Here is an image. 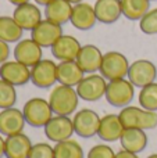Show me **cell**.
<instances>
[{
    "mask_svg": "<svg viewBox=\"0 0 157 158\" xmlns=\"http://www.w3.org/2000/svg\"><path fill=\"white\" fill-rule=\"evenodd\" d=\"M47 101H49L54 115L70 117L71 114L77 112L78 104H79V96H78L75 87L58 83L57 86H53Z\"/></svg>",
    "mask_w": 157,
    "mask_h": 158,
    "instance_id": "6da1fadb",
    "label": "cell"
},
{
    "mask_svg": "<svg viewBox=\"0 0 157 158\" xmlns=\"http://www.w3.org/2000/svg\"><path fill=\"white\" fill-rule=\"evenodd\" d=\"M122 126L127 128H138L142 131H150L157 128V111L145 110L142 107L127 106L118 112Z\"/></svg>",
    "mask_w": 157,
    "mask_h": 158,
    "instance_id": "7a4b0ae2",
    "label": "cell"
},
{
    "mask_svg": "<svg viewBox=\"0 0 157 158\" xmlns=\"http://www.w3.org/2000/svg\"><path fill=\"white\" fill-rule=\"evenodd\" d=\"M22 114L27 125L32 128H45V125L53 118L54 112L47 100L42 97H32L24 104Z\"/></svg>",
    "mask_w": 157,
    "mask_h": 158,
    "instance_id": "3957f363",
    "label": "cell"
},
{
    "mask_svg": "<svg viewBox=\"0 0 157 158\" xmlns=\"http://www.w3.org/2000/svg\"><path fill=\"white\" fill-rule=\"evenodd\" d=\"M135 97V86L128 79H114L107 82L104 98L107 103L117 108H124L127 106H131Z\"/></svg>",
    "mask_w": 157,
    "mask_h": 158,
    "instance_id": "277c9868",
    "label": "cell"
},
{
    "mask_svg": "<svg viewBox=\"0 0 157 158\" xmlns=\"http://www.w3.org/2000/svg\"><path fill=\"white\" fill-rule=\"evenodd\" d=\"M107 79L100 74H88L75 87L81 100L88 103H96L104 97Z\"/></svg>",
    "mask_w": 157,
    "mask_h": 158,
    "instance_id": "5b68a950",
    "label": "cell"
},
{
    "mask_svg": "<svg viewBox=\"0 0 157 158\" xmlns=\"http://www.w3.org/2000/svg\"><path fill=\"white\" fill-rule=\"evenodd\" d=\"M129 61L120 52H107L103 54L102 65H100V75L107 81L127 78L129 69Z\"/></svg>",
    "mask_w": 157,
    "mask_h": 158,
    "instance_id": "8992f818",
    "label": "cell"
},
{
    "mask_svg": "<svg viewBox=\"0 0 157 158\" xmlns=\"http://www.w3.org/2000/svg\"><path fill=\"white\" fill-rule=\"evenodd\" d=\"M128 81L134 85L135 87H145L146 85H150L153 82H156L157 78V67L155 63H152L150 60H135L129 65L127 75Z\"/></svg>",
    "mask_w": 157,
    "mask_h": 158,
    "instance_id": "52a82bcc",
    "label": "cell"
},
{
    "mask_svg": "<svg viewBox=\"0 0 157 158\" xmlns=\"http://www.w3.org/2000/svg\"><path fill=\"white\" fill-rule=\"evenodd\" d=\"M72 123H74V131L78 136L82 139H91L93 136H97L100 117L93 110L82 108L74 114Z\"/></svg>",
    "mask_w": 157,
    "mask_h": 158,
    "instance_id": "ba28073f",
    "label": "cell"
},
{
    "mask_svg": "<svg viewBox=\"0 0 157 158\" xmlns=\"http://www.w3.org/2000/svg\"><path fill=\"white\" fill-rule=\"evenodd\" d=\"M57 82V64L49 58H42L31 68V83L39 89H50Z\"/></svg>",
    "mask_w": 157,
    "mask_h": 158,
    "instance_id": "9c48e42d",
    "label": "cell"
},
{
    "mask_svg": "<svg viewBox=\"0 0 157 158\" xmlns=\"http://www.w3.org/2000/svg\"><path fill=\"white\" fill-rule=\"evenodd\" d=\"M45 136L53 143H60L71 139L75 133L72 118L66 115H53V118L45 125Z\"/></svg>",
    "mask_w": 157,
    "mask_h": 158,
    "instance_id": "30bf717a",
    "label": "cell"
},
{
    "mask_svg": "<svg viewBox=\"0 0 157 158\" xmlns=\"http://www.w3.org/2000/svg\"><path fill=\"white\" fill-rule=\"evenodd\" d=\"M14 60L24 65L32 68L35 64L43 58V47H40L32 38L29 39H21L15 43V47L13 50Z\"/></svg>",
    "mask_w": 157,
    "mask_h": 158,
    "instance_id": "8fae6325",
    "label": "cell"
},
{
    "mask_svg": "<svg viewBox=\"0 0 157 158\" xmlns=\"http://www.w3.org/2000/svg\"><path fill=\"white\" fill-rule=\"evenodd\" d=\"M63 25H58L56 22H52L49 19H42L32 31H31V38L36 42L40 47H52L56 43L60 36H63Z\"/></svg>",
    "mask_w": 157,
    "mask_h": 158,
    "instance_id": "7c38bea8",
    "label": "cell"
},
{
    "mask_svg": "<svg viewBox=\"0 0 157 158\" xmlns=\"http://www.w3.org/2000/svg\"><path fill=\"white\" fill-rule=\"evenodd\" d=\"M0 79L11 83L13 86H24L31 82V68L17 60H8L0 65Z\"/></svg>",
    "mask_w": 157,
    "mask_h": 158,
    "instance_id": "4fadbf2b",
    "label": "cell"
},
{
    "mask_svg": "<svg viewBox=\"0 0 157 158\" xmlns=\"http://www.w3.org/2000/svg\"><path fill=\"white\" fill-rule=\"evenodd\" d=\"M25 125L27 121L21 110L15 107L0 110V135L7 137L11 135L21 133L24 132Z\"/></svg>",
    "mask_w": 157,
    "mask_h": 158,
    "instance_id": "5bb4252c",
    "label": "cell"
},
{
    "mask_svg": "<svg viewBox=\"0 0 157 158\" xmlns=\"http://www.w3.org/2000/svg\"><path fill=\"white\" fill-rule=\"evenodd\" d=\"M82 44L77 38L71 35H63L56 40V43L50 47L52 54L56 60L60 61H74L77 60Z\"/></svg>",
    "mask_w": 157,
    "mask_h": 158,
    "instance_id": "9a60e30c",
    "label": "cell"
},
{
    "mask_svg": "<svg viewBox=\"0 0 157 158\" xmlns=\"http://www.w3.org/2000/svg\"><path fill=\"white\" fill-rule=\"evenodd\" d=\"M13 18L24 31H32L42 21V11L35 3L17 6L13 11Z\"/></svg>",
    "mask_w": 157,
    "mask_h": 158,
    "instance_id": "2e32d148",
    "label": "cell"
},
{
    "mask_svg": "<svg viewBox=\"0 0 157 158\" xmlns=\"http://www.w3.org/2000/svg\"><path fill=\"white\" fill-rule=\"evenodd\" d=\"M103 53L95 44H85L81 47L77 57V63L85 74H96L100 69Z\"/></svg>",
    "mask_w": 157,
    "mask_h": 158,
    "instance_id": "e0dca14e",
    "label": "cell"
},
{
    "mask_svg": "<svg viewBox=\"0 0 157 158\" xmlns=\"http://www.w3.org/2000/svg\"><path fill=\"white\" fill-rule=\"evenodd\" d=\"M70 22L72 24V27L79 31L92 29L97 22L93 6H91L89 3H83V2L74 4Z\"/></svg>",
    "mask_w": 157,
    "mask_h": 158,
    "instance_id": "ac0fdd59",
    "label": "cell"
},
{
    "mask_svg": "<svg viewBox=\"0 0 157 158\" xmlns=\"http://www.w3.org/2000/svg\"><path fill=\"white\" fill-rule=\"evenodd\" d=\"M32 142L24 133H15L6 137L4 157L6 158H28L32 148Z\"/></svg>",
    "mask_w": 157,
    "mask_h": 158,
    "instance_id": "d6986e66",
    "label": "cell"
},
{
    "mask_svg": "<svg viewBox=\"0 0 157 158\" xmlns=\"http://www.w3.org/2000/svg\"><path fill=\"white\" fill-rule=\"evenodd\" d=\"M93 8L97 21L106 25L117 22L122 15L121 0H96Z\"/></svg>",
    "mask_w": 157,
    "mask_h": 158,
    "instance_id": "ffe728a7",
    "label": "cell"
},
{
    "mask_svg": "<svg viewBox=\"0 0 157 158\" xmlns=\"http://www.w3.org/2000/svg\"><path fill=\"white\" fill-rule=\"evenodd\" d=\"M124 129L125 128L122 126L121 121H120L118 114H106L104 117L100 118L97 136L108 143L117 142V140L121 139Z\"/></svg>",
    "mask_w": 157,
    "mask_h": 158,
    "instance_id": "44dd1931",
    "label": "cell"
},
{
    "mask_svg": "<svg viewBox=\"0 0 157 158\" xmlns=\"http://www.w3.org/2000/svg\"><path fill=\"white\" fill-rule=\"evenodd\" d=\"M85 72L81 69L77 61H60L57 64V82L60 85L77 87L83 79Z\"/></svg>",
    "mask_w": 157,
    "mask_h": 158,
    "instance_id": "7402d4cb",
    "label": "cell"
},
{
    "mask_svg": "<svg viewBox=\"0 0 157 158\" xmlns=\"http://www.w3.org/2000/svg\"><path fill=\"white\" fill-rule=\"evenodd\" d=\"M72 7L74 4L67 0H52L45 6V18L58 25H64L71 19Z\"/></svg>",
    "mask_w": 157,
    "mask_h": 158,
    "instance_id": "603a6c76",
    "label": "cell"
},
{
    "mask_svg": "<svg viewBox=\"0 0 157 158\" xmlns=\"http://www.w3.org/2000/svg\"><path fill=\"white\" fill-rule=\"evenodd\" d=\"M121 147L131 153L139 154L146 148L147 146V135L146 131H142L138 128H127L122 132V136L120 139Z\"/></svg>",
    "mask_w": 157,
    "mask_h": 158,
    "instance_id": "cb8c5ba5",
    "label": "cell"
},
{
    "mask_svg": "<svg viewBox=\"0 0 157 158\" xmlns=\"http://www.w3.org/2000/svg\"><path fill=\"white\" fill-rule=\"evenodd\" d=\"M24 29L15 22L13 15H0V39L10 43H17L22 39Z\"/></svg>",
    "mask_w": 157,
    "mask_h": 158,
    "instance_id": "d4e9b609",
    "label": "cell"
},
{
    "mask_svg": "<svg viewBox=\"0 0 157 158\" xmlns=\"http://www.w3.org/2000/svg\"><path fill=\"white\" fill-rule=\"evenodd\" d=\"M122 15L129 21H139L150 10V0H121Z\"/></svg>",
    "mask_w": 157,
    "mask_h": 158,
    "instance_id": "484cf974",
    "label": "cell"
},
{
    "mask_svg": "<svg viewBox=\"0 0 157 158\" xmlns=\"http://www.w3.org/2000/svg\"><path fill=\"white\" fill-rule=\"evenodd\" d=\"M54 158H85L82 146L72 139L56 143Z\"/></svg>",
    "mask_w": 157,
    "mask_h": 158,
    "instance_id": "4316f807",
    "label": "cell"
},
{
    "mask_svg": "<svg viewBox=\"0 0 157 158\" xmlns=\"http://www.w3.org/2000/svg\"><path fill=\"white\" fill-rule=\"evenodd\" d=\"M138 101L142 108L157 111V82L142 87L138 94Z\"/></svg>",
    "mask_w": 157,
    "mask_h": 158,
    "instance_id": "83f0119b",
    "label": "cell"
},
{
    "mask_svg": "<svg viewBox=\"0 0 157 158\" xmlns=\"http://www.w3.org/2000/svg\"><path fill=\"white\" fill-rule=\"evenodd\" d=\"M17 103L15 86L0 79V110L11 108Z\"/></svg>",
    "mask_w": 157,
    "mask_h": 158,
    "instance_id": "f1b7e54d",
    "label": "cell"
},
{
    "mask_svg": "<svg viewBox=\"0 0 157 158\" xmlns=\"http://www.w3.org/2000/svg\"><path fill=\"white\" fill-rule=\"evenodd\" d=\"M139 29L145 35H157V7L149 10L139 19Z\"/></svg>",
    "mask_w": 157,
    "mask_h": 158,
    "instance_id": "f546056e",
    "label": "cell"
},
{
    "mask_svg": "<svg viewBox=\"0 0 157 158\" xmlns=\"http://www.w3.org/2000/svg\"><path fill=\"white\" fill-rule=\"evenodd\" d=\"M28 158H54V147L49 143H36L31 148Z\"/></svg>",
    "mask_w": 157,
    "mask_h": 158,
    "instance_id": "4dcf8cb0",
    "label": "cell"
},
{
    "mask_svg": "<svg viewBox=\"0 0 157 158\" xmlns=\"http://www.w3.org/2000/svg\"><path fill=\"white\" fill-rule=\"evenodd\" d=\"M86 158H116V153L107 144H95L88 151Z\"/></svg>",
    "mask_w": 157,
    "mask_h": 158,
    "instance_id": "1f68e13d",
    "label": "cell"
},
{
    "mask_svg": "<svg viewBox=\"0 0 157 158\" xmlns=\"http://www.w3.org/2000/svg\"><path fill=\"white\" fill-rule=\"evenodd\" d=\"M10 54H11L10 44L0 39V65H2L3 63H6V61H8Z\"/></svg>",
    "mask_w": 157,
    "mask_h": 158,
    "instance_id": "d6a6232c",
    "label": "cell"
},
{
    "mask_svg": "<svg viewBox=\"0 0 157 158\" xmlns=\"http://www.w3.org/2000/svg\"><path fill=\"white\" fill-rule=\"evenodd\" d=\"M116 158H139V157H138V154L131 153V151L122 148V150H120L118 153H116Z\"/></svg>",
    "mask_w": 157,
    "mask_h": 158,
    "instance_id": "836d02e7",
    "label": "cell"
},
{
    "mask_svg": "<svg viewBox=\"0 0 157 158\" xmlns=\"http://www.w3.org/2000/svg\"><path fill=\"white\" fill-rule=\"evenodd\" d=\"M4 146H6V137L0 135V158L4 157Z\"/></svg>",
    "mask_w": 157,
    "mask_h": 158,
    "instance_id": "e575fe53",
    "label": "cell"
},
{
    "mask_svg": "<svg viewBox=\"0 0 157 158\" xmlns=\"http://www.w3.org/2000/svg\"><path fill=\"white\" fill-rule=\"evenodd\" d=\"M8 3H11L13 6H21V4H25V3H29V0H8Z\"/></svg>",
    "mask_w": 157,
    "mask_h": 158,
    "instance_id": "d590c367",
    "label": "cell"
},
{
    "mask_svg": "<svg viewBox=\"0 0 157 158\" xmlns=\"http://www.w3.org/2000/svg\"><path fill=\"white\" fill-rule=\"evenodd\" d=\"M50 2H52V0H33V3L38 6H46V4H49Z\"/></svg>",
    "mask_w": 157,
    "mask_h": 158,
    "instance_id": "8d00e7d4",
    "label": "cell"
},
{
    "mask_svg": "<svg viewBox=\"0 0 157 158\" xmlns=\"http://www.w3.org/2000/svg\"><path fill=\"white\" fill-rule=\"evenodd\" d=\"M67 2H70V3H71V4H78V3L83 2V0H67Z\"/></svg>",
    "mask_w": 157,
    "mask_h": 158,
    "instance_id": "74e56055",
    "label": "cell"
},
{
    "mask_svg": "<svg viewBox=\"0 0 157 158\" xmlns=\"http://www.w3.org/2000/svg\"><path fill=\"white\" fill-rule=\"evenodd\" d=\"M146 158H157V154H150V156L146 157Z\"/></svg>",
    "mask_w": 157,
    "mask_h": 158,
    "instance_id": "f35d334b",
    "label": "cell"
},
{
    "mask_svg": "<svg viewBox=\"0 0 157 158\" xmlns=\"http://www.w3.org/2000/svg\"><path fill=\"white\" fill-rule=\"evenodd\" d=\"M150 2H153V0H150Z\"/></svg>",
    "mask_w": 157,
    "mask_h": 158,
    "instance_id": "ab89813d",
    "label": "cell"
}]
</instances>
